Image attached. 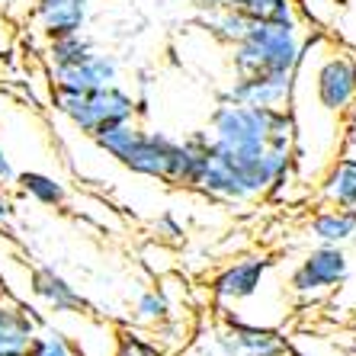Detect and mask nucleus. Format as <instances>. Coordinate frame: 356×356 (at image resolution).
I'll list each match as a JSON object with an SVG mask.
<instances>
[{
  "instance_id": "f257e3e1",
  "label": "nucleus",
  "mask_w": 356,
  "mask_h": 356,
  "mask_svg": "<svg viewBox=\"0 0 356 356\" xmlns=\"http://www.w3.org/2000/svg\"><path fill=\"white\" fill-rule=\"evenodd\" d=\"M289 109L296 119V177L318 180L340 151L343 125L356 109V55L331 45L321 29L302 39Z\"/></svg>"
},
{
  "instance_id": "f03ea898",
  "label": "nucleus",
  "mask_w": 356,
  "mask_h": 356,
  "mask_svg": "<svg viewBox=\"0 0 356 356\" xmlns=\"http://www.w3.org/2000/svg\"><path fill=\"white\" fill-rule=\"evenodd\" d=\"M305 29L296 26H273V23H250L248 33L234 45H228V61L234 74H292L298 65Z\"/></svg>"
},
{
  "instance_id": "7ed1b4c3",
  "label": "nucleus",
  "mask_w": 356,
  "mask_h": 356,
  "mask_svg": "<svg viewBox=\"0 0 356 356\" xmlns=\"http://www.w3.org/2000/svg\"><path fill=\"white\" fill-rule=\"evenodd\" d=\"M51 106L87 138H93L109 125L138 119V99L132 90H125L122 83H109V87H99L93 93L51 90Z\"/></svg>"
},
{
  "instance_id": "20e7f679",
  "label": "nucleus",
  "mask_w": 356,
  "mask_h": 356,
  "mask_svg": "<svg viewBox=\"0 0 356 356\" xmlns=\"http://www.w3.org/2000/svg\"><path fill=\"white\" fill-rule=\"evenodd\" d=\"M350 276V257L337 244H315L289 273V292L302 302L321 298L343 286Z\"/></svg>"
},
{
  "instance_id": "39448f33",
  "label": "nucleus",
  "mask_w": 356,
  "mask_h": 356,
  "mask_svg": "<svg viewBox=\"0 0 356 356\" xmlns=\"http://www.w3.org/2000/svg\"><path fill=\"white\" fill-rule=\"evenodd\" d=\"M273 270V257L266 254H248V257H238L232 264H225L212 282H209V292L222 308H232L254 298L266 282V273Z\"/></svg>"
},
{
  "instance_id": "423d86ee",
  "label": "nucleus",
  "mask_w": 356,
  "mask_h": 356,
  "mask_svg": "<svg viewBox=\"0 0 356 356\" xmlns=\"http://www.w3.org/2000/svg\"><path fill=\"white\" fill-rule=\"evenodd\" d=\"M292 83H296V71L292 74H234L228 87L218 90V103H238V106H289L292 99Z\"/></svg>"
},
{
  "instance_id": "0eeeda50",
  "label": "nucleus",
  "mask_w": 356,
  "mask_h": 356,
  "mask_svg": "<svg viewBox=\"0 0 356 356\" xmlns=\"http://www.w3.org/2000/svg\"><path fill=\"white\" fill-rule=\"evenodd\" d=\"M122 74V65H119L116 55L109 51H93L87 61L74 67H65V71H51V90L61 93H93L99 87H109V83H119Z\"/></svg>"
},
{
  "instance_id": "6e6552de",
  "label": "nucleus",
  "mask_w": 356,
  "mask_h": 356,
  "mask_svg": "<svg viewBox=\"0 0 356 356\" xmlns=\"http://www.w3.org/2000/svg\"><path fill=\"white\" fill-rule=\"evenodd\" d=\"M29 19L39 26V33L49 39L58 35L87 33L90 23V0H33Z\"/></svg>"
},
{
  "instance_id": "1a4fd4ad",
  "label": "nucleus",
  "mask_w": 356,
  "mask_h": 356,
  "mask_svg": "<svg viewBox=\"0 0 356 356\" xmlns=\"http://www.w3.org/2000/svg\"><path fill=\"white\" fill-rule=\"evenodd\" d=\"M29 292L55 315H90L87 298L55 266H33L29 270Z\"/></svg>"
},
{
  "instance_id": "9d476101",
  "label": "nucleus",
  "mask_w": 356,
  "mask_h": 356,
  "mask_svg": "<svg viewBox=\"0 0 356 356\" xmlns=\"http://www.w3.org/2000/svg\"><path fill=\"white\" fill-rule=\"evenodd\" d=\"M42 324L45 321L33 308H26L0 286V356H23Z\"/></svg>"
},
{
  "instance_id": "9b49d317",
  "label": "nucleus",
  "mask_w": 356,
  "mask_h": 356,
  "mask_svg": "<svg viewBox=\"0 0 356 356\" xmlns=\"http://www.w3.org/2000/svg\"><path fill=\"white\" fill-rule=\"evenodd\" d=\"M177 138L167 132H151V129H141V135L135 138L132 151L125 154L122 167L132 170L138 177H148V180H167V161H170V151H174Z\"/></svg>"
},
{
  "instance_id": "f8f14e48",
  "label": "nucleus",
  "mask_w": 356,
  "mask_h": 356,
  "mask_svg": "<svg viewBox=\"0 0 356 356\" xmlns=\"http://www.w3.org/2000/svg\"><path fill=\"white\" fill-rule=\"evenodd\" d=\"M318 199L324 206L356 209V154L337 151L318 174Z\"/></svg>"
},
{
  "instance_id": "ddd939ff",
  "label": "nucleus",
  "mask_w": 356,
  "mask_h": 356,
  "mask_svg": "<svg viewBox=\"0 0 356 356\" xmlns=\"http://www.w3.org/2000/svg\"><path fill=\"white\" fill-rule=\"evenodd\" d=\"M222 324L234 334L241 356H286L289 353L286 337L276 327H270V324L248 321V318H241V315H232L228 308L222 312Z\"/></svg>"
},
{
  "instance_id": "4468645a",
  "label": "nucleus",
  "mask_w": 356,
  "mask_h": 356,
  "mask_svg": "<svg viewBox=\"0 0 356 356\" xmlns=\"http://www.w3.org/2000/svg\"><path fill=\"white\" fill-rule=\"evenodd\" d=\"M305 234L315 244H337L343 248L356 234V209H340V206H324L305 222Z\"/></svg>"
},
{
  "instance_id": "2eb2a0df",
  "label": "nucleus",
  "mask_w": 356,
  "mask_h": 356,
  "mask_svg": "<svg viewBox=\"0 0 356 356\" xmlns=\"http://www.w3.org/2000/svg\"><path fill=\"white\" fill-rule=\"evenodd\" d=\"M97 51V39L87 33H74V35H58V39L45 42V65L51 71H65V67H74L81 61H87Z\"/></svg>"
},
{
  "instance_id": "dca6fc26",
  "label": "nucleus",
  "mask_w": 356,
  "mask_h": 356,
  "mask_svg": "<svg viewBox=\"0 0 356 356\" xmlns=\"http://www.w3.org/2000/svg\"><path fill=\"white\" fill-rule=\"evenodd\" d=\"M13 183L19 186V193H26L29 199H35L39 206L61 209L67 202L65 183L55 180L51 174H42V170H23V174H17V180Z\"/></svg>"
},
{
  "instance_id": "f3484780",
  "label": "nucleus",
  "mask_w": 356,
  "mask_h": 356,
  "mask_svg": "<svg viewBox=\"0 0 356 356\" xmlns=\"http://www.w3.org/2000/svg\"><path fill=\"white\" fill-rule=\"evenodd\" d=\"M196 23L202 26V33L212 35V39L222 42L225 49H228V45H234L241 35L248 33L250 19L244 17L238 7H234V10H212V13H199Z\"/></svg>"
},
{
  "instance_id": "a211bd4d",
  "label": "nucleus",
  "mask_w": 356,
  "mask_h": 356,
  "mask_svg": "<svg viewBox=\"0 0 356 356\" xmlns=\"http://www.w3.org/2000/svg\"><path fill=\"white\" fill-rule=\"evenodd\" d=\"M238 10L250 19V23H273V26L302 23L296 0H241Z\"/></svg>"
},
{
  "instance_id": "6ab92c4d",
  "label": "nucleus",
  "mask_w": 356,
  "mask_h": 356,
  "mask_svg": "<svg viewBox=\"0 0 356 356\" xmlns=\"http://www.w3.org/2000/svg\"><path fill=\"white\" fill-rule=\"evenodd\" d=\"M23 356H77V350L61 327L42 324L39 331H35V337L29 340V347H26Z\"/></svg>"
},
{
  "instance_id": "aec40b11",
  "label": "nucleus",
  "mask_w": 356,
  "mask_h": 356,
  "mask_svg": "<svg viewBox=\"0 0 356 356\" xmlns=\"http://www.w3.org/2000/svg\"><path fill=\"white\" fill-rule=\"evenodd\" d=\"M167 315H170V302H167L164 289L141 292L135 302V321L138 324H164Z\"/></svg>"
},
{
  "instance_id": "412c9836",
  "label": "nucleus",
  "mask_w": 356,
  "mask_h": 356,
  "mask_svg": "<svg viewBox=\"0 0 356 356\" xmlns=\"http://www.w3.org/2000/svg\"><path fill=\"white\" fill-rule=\"evenodd\" d=\"M113 356H161V347L135 331H122L116 337V353Z\"/></svg>"
},
{
  "instance_id": "4be33fe9",
  "label": "nucleus",
  "mask_w": 356,
  "mask_h": 356,
  "mask_svg": "<svg viewBox=\"0 0 356 356\" xmlns=\"http://www.w3.org/2000/svg\"><path fill=\"white\" fill-rule=\"evenodd\" d=\"M212 347H216L218 356H241V347H238V340H234V334L228 331V327H218L216 337H212Z\"/></svg>"
},
{
  "instance_id": "5701e85b",
  "label": "nucleus",
  "mask_w": 356,
  "mask_h": 356,
  "mask_svg": "<svg viewBox=\"0 0 356 356\" xmlns=\"http://www.w3.org/2000/svg\"><path fill=\"white\" fill-rule=\"evenodd\" d=\"M154 238L158 241H180L183 238V225L174 216H161L154 222Z\"/></svg>"
},
{
  "instance_id": "b1692460",
  "label": "nucleus",
  "mask_w": 356,
  "mask_h": 356,
  "mask_svg": "<svg viewBox=\"0 0 356 356\" xmlns=\"http://www.w3.org/2000/svg\"><path fill=\"white\" fill-rule=\"evenodd\" d=\"M193 7L199 13H212V10H234L241 7V0H193Z\"/></svg>"
},
{
  "instance_id": "393cba45",
  "label": "nucleus",
  "mask_w": 356,
  "mask_h": 356,
  "mask_svg": "<svg viewBox=\"0 0 356 356\" xmlns=\"http://www.w3.org/2000/svg\"><path fill=\"white\" fill-rule=\"evenodd\" d=\"M17 216V206H13V199H10V193H7V186L0 183V225L3 222H10V218Z\"/></svg>"
},
{
  "instance_id": "a878e982",
  "label": "nucleus",
  "mask_w": 356,
  "mask_h": 356,
  "mask_svg": "<svg viewBox=\"0 0 356 356\" xmlns=\"http://www.w3.org/2000/svg\"><path fill=\"white\" fill-rule=\"evenodd\" d=\"M17 180V170H13V164H10L7 151H3V145H0V183L3 186H10V183Z\"/></svg>"
},
{
  "instance_id": "bb28decb",
  "label": "nucleus",
  "mask_w": 356,
  "mask_h": 356,
  "mask_svg": "<svg viewBox=\"0 0 356 356\" xmlns=\"http://www.w3.org/2000/svg\"><path fill=\"white\" fill-rule=\"evenodd\" d=\"M90 3H93V0H90Z\"/></svg>"
}]
</instances>
